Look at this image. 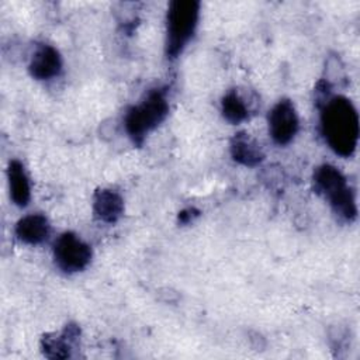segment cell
Masks as SVG:
<instances>
[{"instance_id": "cell-3", "label": "cell", "mask_w": 360, "mask_h": 360, "mask_svg": "<svg viewBox=\"0 0 360 360\" xmlns=\"http://www.w3.org/2000/svg\"><path fill=\"white\" fill-rule=\"evenodd\" d=\"M200 18V1L173 0L166 14V55L177 58L193 38Z\"/></svg>"}, {"instance_id": "cell-6", "label": "cell", "mask_w": 360, "mask_h": 360, "mask_svg": "<svg viewBox=\"0 0 360 360\" xmlns=\"http://www.w3.org/2000/svg\"><path fill=\"white\" fill-rule=\"evenodd\" d=\"M269 134L277 145L290 143L298 131V115L291 100L277 101L269 112Z\"/></svg>"}, {"instance_id": "cell-9", "label": "cell", "mask_w": 360, "mask_h": 360, "mask_svg": "<svg viewBox=\"0 0 360 360\" xmlns=\"http://www.w3.org/2000/svg\"><path fill=\"white\" fill-rule=\"evenodd\" d=\"M51 225L42 214H28L15 224L17 238L27 245H39L49 238Z\"/></svg>"}, {"instance_id": "cell-2", "label": "cell", "mask_w": 360, "mask_h": 360, "mask_svg": "<svg viewBox=\"0 0 360 360\" xmlns=\"http://www.w3.org/2000/svg\"><path fill=\"white\" fill-rule=\"evenodd\" d=\"M315 190L328 198L335 215L345 221L353 222L357 217V205L353 190L349 187L343 173L332 165H321L314 172Z\"/></svg>"}, {"instance_id": "cell-14", "label": "cell", "mask_w": 360, "mask_h": 360, "mask_svg": "<svg viewBox=\"0 0 360 360\" xmlns=\"http://www.w3.org/2000/svg\"><path fill=\"white\" fill-rule=\"evenodd\" d=\"M198 215H200V211H198V210H195V208H193V207H191V208H184V210H181V211L179 212L177 221H179L180 224L186 225V224L193 222Z\"/></svg>"}, {"instance_id": "cell-10", "label": "cell", "mask_w": 360, "mask_h": 360, "mask_svg": "<svg viewBox=\"0 0 360 360\" xmlns=\"http://www.w3.org/2000/svg\"><path fill=\"white\" fill-rule=\"evenodd\" d=\"M229 152L235 162L248 167H255L264 159L260 145L246 132H238L233 135L231 139Z\"/></svg>"}, {"instance_id": "cell-7", "label": "cell", "mask_w": 360, "mask_h": 360, "mask_svg": "<svg viewBox=\"0 0 360 360\" xmlns=\"http://www.w3.org/2000/svg\"><path fill=\"white\" fill-rule=\"evenodd\" d=\"M62 70V56L49 44H39L31 55L28 63L30 75L37 80H51Z\"/></svg>"}, {"instance_id": "cell-1", "label": "cell", "mask_w": 360, "mask_h": 360, "mask_svg": "<svg viewBox=\"0 0 360 360\" xmlns=\"http://www.w3.org/2000/svg\"><path fill=\"white\" fill-rule=\"evenodd\" d=\"M321 107V129L329 148L349 158L359 141V114L353 103L345 96H330Z\"/></svg>"}, {"instance_id": "cell-12", "label": "cell", "mask_w": 360, "mask_h": 360, "mask_svg": "<svg viewBox=\"0 0 360 360\" xmlns=\"http://www.w3.org/2000/svg\"><path fill=\"white\" fill-rule=\"evenodd\" d=\"M7 179L11 201L17 207H25L31 200V186L25 173V167L20 160H10L7 166Z\"/></svg>"}, {"instance_id": "cell-8", "label": "cell", "mask_w": 360, "mask_h": 360, "mask_svg": "<svg viewBox=\"0 0 360 360\" xmlns=\"http://www.w3.org/2000/svg\"><path fill=\"white\" fill-rule=\"evenodd\" d=\"M93 214L105 224H115L124 214L122 197L110 188H100L93 197Z\"/></svg>"}, {"instance_id": "cell-4", "label": "cell", "mask_w": 360, "mask_h": 360, "mask_svg": "<svg viewBox=\"0 0 360 360\" xmlns=\"http://www.w3.org/2000/svg\"><path fill=\"white\" fill-rule=\"evenodd\" d=\"M169 114V101L162 89L150 90L145 98L127 110L124 125L134 143L141 145L146 135L155 129Z\"/></svg>"}, {"instance_id": "cell-5", "label": "cell", "mask_w": 360, "mask_h": 360, "mask_svg": "<svg viewBox=\"0 0 360 360\" xmlns=\"http://www.w3.org/2000/svg\"><path fill=\"white\" fill-rule=\"evenodd\" d=\"M91 248L76 233L63 232L53 243V260L65 273L84 270L91 260Z\"/></svg>"}, {"instance_id": "cell-11", "label": "cell", "mask_w": 360, "mask_h": 360, "mask_svg": "<svg viewBox=\"0 0 360 360\" xmlns=\"http://www.w3.org/2000/svg\"><path fill=\"white\" fill-rule=\"evenodd\" d=\"M79 328L76 325H68L59 335H46L41 340L42 352L49 359H66L70 357L73 345L79 338Z\"/></svg>"}, {"instance_id": "cell-13", "label": "cell", "mask_w": 360, "mask_h": 360, "mask_svg": "<svg viewBox=\"0 0 360 360\" xmlns=\"http://www.w3.org/2000/svg\"><path fill=\"white\" fill-rule=\"evenodd\" d=\"M221 112L231 124H239L249 117V107L236 90H229L221 101Z\"/></svg>"}]
</instances>
